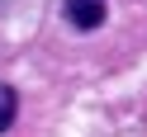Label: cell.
I'll list each match as a JSON object with an SVG mask.
<instances>
[{"instance_id": "obj_2", "label": "cell", "mask_w": 147, "mask_h": 137, "mask_svg": "<svg viewBox=\"0 0 147 137\" xmlns=\"http://www.w3.org/2000/svg\"><path fill=\"white\" fill-rule=\"evenodd\" d=\"M14 118H19V95H14V85H0V132H10Z\"/></svg>"}, {"instance_id": "obj_1", "label": "cell", "mask_w": 147, "mask_h": 137, "mask_svg": "<svg viewBox=\"0 0 147 137\" xmlns=\"http://www.w3.org/2000/svg\"><path fill=\"white\" fill-rule=\"evenodd\" d=\"M109 14V0H67V24L81 33H95Z\"/></svg>"}]
</instances>
